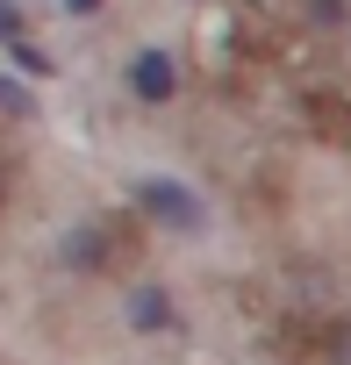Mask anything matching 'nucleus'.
Masks as SVG:
<instances>
[{"label": "nucleus", "mask_w": 351, "mask_h": 365, "mask_svg": "<svg viewBox=\"0 0 351 365\" xmlns=\"http://www.w3.org/2000/svg\"><path fill=\"white\" fill-rule=\"evenodd\" d=\"M136 230L129 215H79L65 237H58V265L79 272V279H108V272H129L136 258Z\"/></svg>", "instance_id": "f257e3e1"}, {"label": "nucleus", "mask_w": 351, "mask_h": 365, "mask_svg": "<svg viewBox=\"0 0 351 365\" xmlns=\"http://www.w3.org/2000/svg\"><path fill=\"white\" fill-rule=\"evenodd\" d=\"M129 215L158 237H208V201L187 187V179H172V172H136L129 179Z\"/></svg>", "instance_id": "f03ea898"}, {"label": "nucleus", "mask_w": 351, "mask_h": 365, "mask_svg": "<svg viewBox=\"0 0 351 365\" xmlns=\"http://www.w3.org/2000/svg\"><path fill=\"white\" fill-rule=\"evenodd\" d=\"M180 86H187V72H180V58H172L165 43H143V51L122 58V93H129L136 108H172Z\"/></svg>", "instance_id": "7ed1b4c3"}, {"label": "nucleus", "mask_w": 351, "mask_h": 365, "mask_svg": "<svg viewBox=\"0 0 351 365\" xmlns=\"http://www.w3.org/2000/svg\"><path fill=\"white\" fill-rule=\"evenodd\" d=\"M122 322L136 336H165V329H180V301H172L165 279H129L122 287Z\"/></svg>", "instance_id": "20e7f679"}, {"label": "nucleus", "mask_w": 351, "mask_h": 365, "mask_svg": "<svg viewBox=\"0 0 351 365\" xmlns=\"http://www.w3.org/2000/svg\"><path fill=\"white\" fill-rule=\"evenodd\" d=\"M22 122H36V86L0 65V129H22Z\"/></svg>", "instance_id": "39448f33"}, {"label": "nucleus", "mask_w": 351, "mask_h": 365, "mask_svg": "<svg viewBox=\"0 0 351 365\" xmlns=\"http://www.w3.org/2000/svg\"><path fill=\"white\" fill-rule=\"evenodd\" d=\"M8 58H15L8 72H15V79H29V86H36V79H58V58H51L44 43H29V36H22V43H15Z\"/></svg>", "instance_id": "423d86ee"}, {"label": "nucleus", "mask_w": 351, "mask_h": 365, "mask_svg": "<svg viewBox=\"0 0 351 365\" xmlns=\"http://www.w3.org/2000/svg\"><path fill=\"white\" fill-rule=\"evenodd\" d=\"M301 22L308 29H344L351 22V0H301Z\"/></svg>", "instance_id": "0eeeda50"}, {"label": "nucleus", "mask_w": 351, "mask_h": 365, "mask_svg": "<svg viewBox=\"0 0 351 365\" xmlns=\"http://www.w3.org/2000/svg\"><path fill=\"white\" fill-rule=\"evenodd\" d=\"M22 43V0H0V58Z\"/></svg>", "instance_id": "6e6552de"}, {"label": "nucleus", "mask_w": 351, "mask_h": 365, "mask_svg": "<svg viewBox=\"0 0 351 365\" xmlns=\"http://www.w3.org/2000/svg\"><path fill=\"white\" fill-rule=\"evenodd\" d=\"M322 344H330V351H322V365H351V322H330V329H322Z\"/></svg>", "instance_id": "1a4fd4ad"}, {"label": "nucleus", "mask_w": 351, "mask_h": 365, "mask_svg": "<svg viewBox=\"0 0 351 365\" xmlns=\"http://www.w3.org/2000/svg\"><path fill=\"white\" fill-rule=\"evenodd\" d=\"M58 8H65V15H72V22H93V15H101V8H108V0H58Z\"/></svg>", "instance_id": "9d476101"}, {"label": "nucleus", "mask_w": 351, "mask_h": 365, "mask_svg": "<svg viewBox=\"0 0 351 365\" xmlns=\"http://www.w3.org/2000/svg\"><path fill=\"white\" fill-rule=\"evenodd\" d=\"M0 201H8V158H0Z\"/></svg>", "instance_id": "9b49d317"}]
</instances>
